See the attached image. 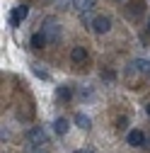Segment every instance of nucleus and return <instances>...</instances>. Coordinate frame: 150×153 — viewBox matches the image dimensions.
Returning <instances> with one entry per match:
<instances>
[{
  "label": "nucleus",
  "mask_w": 150,
  "mask_h": 153,
  "mask_svg": "<svg viewBox=\"0 0 150 153\" xmlns=\"http://www.w3.org/2000/svg\"><path fill=\"white\" fill-rule=\"evenodd\" d=\"M56 97H58V100H63V102H68V100L73 97L70 85H58V88H56Z\"/></svg>",
  "instance_id": "9"
},
{
  "label": "nucleus",
  "mask_w": 150,
  "mask_h": 153,
  "mask_svg": "<svg viewBox=\"0 0 150 153\" xmlns=\"http://www.w3.org/2000/svg\"><path fill=\"white\" fill-rule=\"evenodd\" d=\"M133 68H136L138 73L150 75V61H148V59H136V61H133Z\"/></svg>",
  "instance_id": "11"
},
{
  "label": "nucleus",
  "mask_w": 150,
  "mask_h": 153,
  "mask_svg": "<svg viewBox=\"0 0 150 153\" xmlns=\"http://www.w3.org/2000/svg\"><path fill=\"white\" fill-rule=\"evenodd\" d=\"M97 5V0H73V7L78 10L80 15H85V12H92V7Z\"/></svg>",
  "instance_id": "6"
},
{
  "label": "nucleus",
  "mask_w": 150,
  "mask_h": 153,
  "mask_svg": "<svg viewBox=\"0 0 150 153\" xmlns=\"http://www.w3.org/2000/svg\"><path fill=\"white\" fill-rule=\"evenodd\" d=\"M39 153H44V151H39Z\"/></svg>",
  "instance_id": "20"
},
{
  "label": "nucleus",
  "mask_w": 150,
  "mask_h": 153,
  "mask_svg": "<svg viewBox=\"0 0 150 153\" xmlns=\"http://www.w3.org/2000/svg\"><path fill=\"white\" fill-rule=\"evenodd\" d=\"M75 153H95V148H78Z\"/></svg>",
  "instance_id": "16"
},
{
  "label": "nucleus",
  "mask_w": 150,
  "mask_h": 153,
  "mask_svg": "<svg viewBox=\"0 0 150 153\" xmlns=\"http://www.w3.org/2000/svg\"><path fill=\"white\" fill-rule=\"evenodd\" d=\"M70 59H73L75 63H82V61L87 59V49H85V46H73V51H70Z\"/></svg>",
  "instance_id": "8"
},
{
  "label": "nucleus",
  "mask_w": 150,
  "mask_h": 153,
  "mask_svg": "<svg viewBox=\"0 0 150 153\" xmlns=\"http://www.w3.org/2000/svg\"><path fill=\"white\" fill-rule=\"evenodd\" d=\"M32 73L36 75V78H41V80H51V73L46 68H41L39 63H32Z\"/></svg>",
  "instance_id": "12"
},
{
  "label": "nucleus",
  "mask_w": 150,
  "mask_h": 153,
  "mask_svg": "<svg viewBox=\"0 0 150 153\" xmlns=\"http://www.w3.org/2000/svg\"><path fill=\"white\" fill-rule=\"evenodd\" d=\"M111 29V20L109 17H95V20H92V32H97V34H107Z\"/></svg>",
  "instance_id": "3"
},
{
  "label": "nucleus",
  "mask_w": 150,
  "mask_h": 153,
  "mask_svg": "<svg viewBox=\"0 0 150 153\" xmlns=\"http://www.w3.org/2000/svg\"><path fill=\"white\" fill-rule=\"evenodd\" d=\"M148 114H150V102H148Z\"/></svg>",
  "instance_id": "18"
},
{
  "label": "nucleus",
  "mask_w": 150,
  "mask_h": 153,
  "mask_svg": "<svg viewBox=\"0 0 150 153\" xmlns=\"http://www.w3.org/2000/svg\"><path fill=\"white\" fill-rule=\"evenodd\" d=\"M116 126H119L121 131H126V129H128V117H119V119H116Z\"/></svg>",
  "instance_id": "15"
},
{
  "label": "nucleus",
  "mask_w": 150,
  "mask_h": 153,
  "mask_svg": "<svg viewBox=\"0 0 150 153\" xmlns=\"http://www.w3.org/2000/svg\"><path fill=\"white\" fill-rule=\"evenodd\" d=\"M58 5H61V7H63V5H68V0H58Z\"/></svg>",
  "instance_id": "17"
},
{
  "label": "nucleus",
  "mask_w": 150,
  "mask_h": 153,
  "mask_svg": "<svg viewBox=\"0 0 150 153\" xmlns=\"http://www.w3.org/2000/svg\"><path fill=\"white\" fill-rule=\"evenodd\" d=\"M27 15H29V5H17V7L10 12V17H7L10 27H20V22L27 20Z\"/></svg>",
  "instance_id": "2"
},
{
  "label": "nucleus",
  "mask_w": 150,
  "mask_h": 153,
  "mask_svg": "<svg viewBox=\"0 0 150 153\" xmlns=\"http://www.w3.org/2000/svg\"><path fill=\"white\" fill-rule=\"evenodd\" d=\"M46 44H49V39H46L44 32H36V34L32 36V46H34V49H44Z\"/></svg>",
  "instance_id": "10"
},
{
  "label": "nucleus",
  "mask_w": 150,
  "mask_h": 153,
  "mask_svg": "<svg viewBox=\"0 0 150 153\" xmlns=\"http://www.w3.org/2000/svg\"><path fill=\"white\" fill-rule=\"evenodd\" d=\"M78 95H80V100H92V97H95V92H92L90 88H80Z\"/></svg>",
  "instance_id": "14"
},
{
  "label": "nucleus",
  "mask_w": 150,
  "mask_h": 153,
  "mask_svg": "<svg viewBox=\"0 0 150 153\" xmlns=\"http://www.w3.org/2000/svg\"><path fill=\"white\" fill-rule=\"evenodd\" d=\"M148 32H150V20H148Z\"/></svg>",
  "instance_id": "19"
},
{
  "label": "nucleus",
  "mask_w": 150,
  "mask_h": 153,
  "mask_svg": "<svg viewBox=\"0 0 150 153\" xmlns=\"http://www.w3.org/2000/svg\"><path fill=\"white\" fill-rule=\"evenodd\" d=\"M68 129H70V122H68L65 117H58V119L53 122V131L58 134V136H65V134H68Z\"/></svg>",
  "instance_id": "7"
},
{
  "label": "nucleus",
  "mask_w": 150,
  "mask_h": 153,
  "mask_svg": "<svg viewBox=\"0 0 150 153\" xmlns=\"http://www.w3.org/2000/svg\"><path fill=\"white\" fill-rule=\"evenodd\" d=\"M75 124H78L80 129H90L92 126V122H90V117H87V114H82V112H78V114H75Z\"/></svg>",
  "instance_id": "13"
},
{
  "label": "nucleus",
  "mask_w": 150,
  "mask_h": 153,
  "mask_svg": "<svg viewBox=\"0 0 150 153\" xmlns=\"http://www.w3.org/2000/svg\"><path fill=\"white\" fill-rule=\"evenodd\" d=\"M41 32L46 34V39H49V42H58V39H61V27L56 25V22H46Z\"/></svg>",
  "instance_id": "4"
},
{
  "label": "nucleus",
  "mask_w": 150,
  "mask_h": 153,
  "mask_svg": "<svg viewBox=\"0 0 150 153\" xmlns=\"http://www.w3.org/2000/svg\"><path fill=\"white\" fill-rule=\"evenodd\" d=\"M27 141L41 148L44 143H49V134H46L41 126H34V129H29V131H27Z\"/></svg>",
  "instance_id": "1"
},
{
  "label": "nucleus",
  "mask_w": 150,
  "mask_h": 153,
  "mask_svg": "<svg viewBox=\"0 0 150 153\" xmlns=\"http://www.w3.org/2000/svg\"><path fill=\"white\" fill-rule=\"evenodd\" d=\"M128 146H133V148H140V146H145V134L140 131V129H133V131H128Z\"/></svg>",
  "instance_id": "5"
}]
</instances>
